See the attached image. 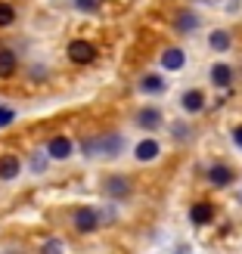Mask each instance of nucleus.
<instances>
[{"mask_svg":"<svg viewBox=\"0 0 242 254\" xmlns=\"http://www.w3.org/2000/svg\"><path fill=\"white\" fill-rule=\"evenodd\" d=\"M121 146H124V139L118 133H112V136H96V139H84L81 143V152L84 155H109V158H115L121 155Z\"/></svg>","mask_w":242,"mask_h":254,"instance_id":"1","label":"nucleus"},{"mask_svg":"<svg viewBox=\"0 0 242 254\" xmlns=\"http://www.w3.org/2000/svg\"><path fill=\"white\" fill-rule=\"evenodd\" d=\"M69 59L75 62V65H90V62L96 59V47L90 41H72L69 44Z\"/></svg>","mask_w":242,"mask_h":254,"instance_id":"2","label":"nucleus"},{"mask_svg":"<svg viewBox=\"0 0 242 254\" xmlns=\"http://www.w3.org/2000/svg\"><path fill=\"white\" fill-rule=\"evenodd\" d=\"M75 230H81V233H93L99 223H103V214H99L96 208H78L75 211Z\"/></svg>","mask_w":242,"mask_h":254,"instance_id":"3","label":"nucleus"},{"mask_svg":"<svg viewBox=\"0 0 242 254\" xmlns=\"http://www.w3.org/2000/svg\"><path fill=\"white\" fill-rule=\"evenodd\" d=\"M103 189H106V195L109 198H127L131 195V180L127 177H106V183H103Z\"/></svg>","mask_w":242,"mask_h":254,"instance_id":"4","label":"nucleus"},{"mask_svg":"<svg viewBox=\"0 0 242 254\" xmlns=\"http://www.w3.org/2000/svg\"><path fill=\"white\" fill-rule=\"evenodd\" d=\"M72 139L69 136H53L47 143V158H56V161H62V158H69L72 155Z\"/></svg>","mask_w":242,"mask_h":254,"instance_id":"5","label":"nucleus"},{"mask_svg":"<svg viewBox=\"0 0 242 254\" xmlns=\"http://www.w3.org/2000/svg\"><path fill=\"white\" fill-rule=\"evenodd\" d=\"M161 121H164V118H161V112H159L156 106H146V109L137 112V124L143 127V130H159Z\"/></svg>","mask_w":242,"mask_h":254,"instance_id":"6","label":"nucleus"},{"mask_svg":"<svg viewBox=\"0 0 242 254\" xmlns=\"http://www.w3.org/2000/svg\"><path fill=\"white\" fill-rule=\"evenodd\" d=\"M183 65H186V56H183L180 47H168L161 53V68L164 71H177V68H183Z\"/></svg>","mask_w":242,"mask_h":254,"instance_id":"7","label":"nucleus"},{"mask_svg":"<svg viewBox=\"0 0 242 254\" xmlns=\"http://www.w3.org/2000/svg\"><path fill=\"white\" fill-rule=\"evenodd\" d=\"M16 68H19V56L12 53L9 47H0V78H12L16 74Z\"/></svg>","mask_w":242,"mask_h":254,"instance_id":"8","label":"nucleus"},{"mask_svg":"<svg viewBox=\"0 0 242 254\" xmlns=\"http://www.w3.org/2000/svg\"><path fill=\"white\" fill-rule=\"evenodd\" d=\"M22 171V161L16 155H0V180H16Z\"/></svg>","mask_w":242,"mask_h":254,"instance_id":"9","label":"nucleus"},{"mask_svg":"<svg viewBox=\"0 0 242 254\" xmlns=\"http://www.w3.org/2000/svg\"><path fill=\"white\" fill-rule=\"evenodd\" d=\"M159 152H161V146L156 143V139H140L134 155H137V161H152V158H159Z\"/></svg>","mask_w":242,"mask_h":254,"instance_id":"10","label":"nucleus"},{"mask_svg":"<svg viewBox=\"0 0 242 254\" xmlns=\"http://www.w3.org/2000/svg\"><path fill=\"white\" fill-rule=\"evenodd\" d=\"M211 217H214V208L208 205V201H199V205H193V211H189V220H193L196 226L211 223Z\"/></svg>","mask_w":242,"mask_h":254,"instance_id":"11","label":"nucleus"},{"mask_svg":"<svg viewBox=\"0 0 242 254\" xmlns=\"http://www.w3.org/2000/svg\"><path fill=\"white\" fill-rule=\"evenodd\" d=\"M208 180H211V186H227V183H233V171L227 164H214L208 171Z\"/></svg>","mask_w":242,"mask_h":254,"instance_id":"12","label":"nucleus"},{"mask_svg":"<svg viewBox=\"0 0 242 254\" xmlns=\"http://www.w3.org/2000/svg\"><path fill=\"white\" fill-rule=\"evenodd\" d=\"M180 106L186 112H202L205 109V96H202V90H186L183 99H180Z\"/></svg>","mask_w":242,"mask_h":254,"instance_id":"13","label":"nucleus"},{"mask_svg":"<svg viewBox=\"0 0 242 254\" xmlns=\"http://www.w3.org/2000/svg\"><path fill=\"white\" fill-rule=\"evenodd\" d=\"M230 81H233V71H230V65H211V84L214 87H230Z\"/></svg>","mask_w":242,"mask_h":254,"instance_id":"14","label":"nucleus"},{"mask_svg":"<svg viewBox=\"0 0 242 254\" xmlns=\"http://www.w3.org/2000/svg\"><path fill=\"white\" fill-rule=\"evenodd\" d=\"M140 90H143V93H161L164 90V81L159 78V74H146V78L140 81Z\"/></svg>","mask_w":242,"mask_h":254,"instance_id":"15","label":"nucleus"},{"mask_svg":"<svg viewBox=\"0 0 242 254\" xmlns=\"http://www.w3.org/2000/svg\"><path fill=\"white\" fill-rule=\"evenodd\" d=\"M208 47H211V50H218V53H224V50H230V34H227V31H211V37H208Z\"/></svg>","mask_w":242,"mask_h":254,"instance_id":"16","label":"nucleus"},{"mask_svg":"<svg viewBox=\"0 0 242 254\" xmlns=\"http://www.w3.org/2000/svg\"><path fill=\"white\" fill-rule=\"evenodd\" d=\"M12 22H16V6L6 3V0H0V28H9Z\"/></svg>","mask_w":242,"mask_h":254,"instance_id":"17","label":"nucleus"},{"mask_svg":"<svg viewBox=\"0 0 242 254\" xmlns=\"http://www.w3.org/2000/svg\"><path fill=\"white\" fill-rule=\"evenodd\" d=\"M177 28H180V31H196L199 19L193 16V12H180V16H177Z\"/></svg>","mask_w":242,"mask_h":254,"instance_id":"18","label":"nucleus"},{"mask_svg":"<svg viewBox=\"0 0 242 254\" xmlns=\"http://www.w3.org/2000/svg\"><path fill=\"white\" fill-rule=\"evenodd\" d=\"M99 3H103V0H75V9H81V12H96Z\"/></svg>","mask_w":242,"mask_h":254,"instance_id":"19","label":"nucleus"},{"mask_svg":"<svg viewBox=\"0 0 242 254\" xmlns=\"http://www.w3.org/2000/svg\"><path fill=\"white\" fill-rule=\"evenodd\" d=\"M12 118H16V112H12L9 106H0V127H6V124H12Z\"/></svg>","mask_w":242,"mask_h":254,"instance_id":"20","label":"nucleus"},{"mask_svg":"<svg viewBox=\"0 0 242 254\" xmlns=\"http://www.w3.org/2000/svg\"><path fill=\"white\" fill-rule=\"evenodd\" d=\"M41 254H62V242L59 239H50V242L41 248Z\"/></svg>","mask_w":242,"mask_h":254,"instance_id":"21","label":"nucleus"},{"mask_svg":"<svg viewBox=\"0 0 242 254\" xmlns=\"http://www.w3.org/2000/svg\"><path fill=\"white\" fill-rule=\"evenodd\" d=\"M44 164H47V155H34V158H31V168H34V174H41V171H44Z\"/></svg>","mask_w":242,"mask_h":254,"instance_id":"22","label":"nucleus"},{"mask_svg":"<svg viewBox=\"0 0 242 254\" xmlns=\"http://www.w3.org/2000/svg\"><path fill=\"white\" fill-rule=\"evenodd\" d=\"M233 143L242 146V127H236V130H233Z\"/></svg>","mask_w":242,"mask_h":254,"instance_id":"23","label":"nucleus"}]
</instances>
